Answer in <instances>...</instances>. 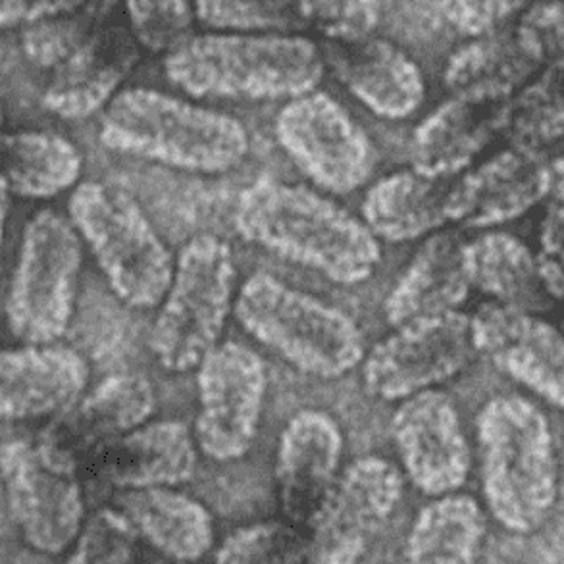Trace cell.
<instances>
[{
  "label": "cell",
  "mask_w": 564,
  "mask_h": 564,
  "mask_svg": "<svg viewBox=\"0 0 564 564\" xmlns=\"http://www.w3.org/2000/svg\"><path fill=\"white\" fill-rule=\"evenodd\" d=\"M236 229L247 241L341 285L367 282L381 260L378 237L367 224L303 185L259 180L245 187Z\"/></svg>",
  "instance_id": "1"
},
{
  "label": "cell",
  "mask_w": 564,
  "mask_h": 564,
  "mask_svg": "<svg viewBox=\"0 0 564 564\" xmlns=\"http://www.w3.org/2000/svg\"><path fill=\"white\" fill-rule=\"evenodd\" d=\"M324 54L311 39L280 33L191 35L166 54L170 82L191 97L274 100L314 91Z\"/></svg>",
  "instance_id": "2"
},
{
  "label": "cell",
  "mask_w": 564,
  "mask_h": 564,
  "mask_svg": "<svg viewBox=\"0 0 564 564\" xmlns=\"http://www.w3.org/2000/svg\"><path fill=\"white\" fill-rule=\"evenodd\" d=\"M481 488L494 519L532 534L558 497V458L550 420L520 395L489 399L478 414Z\"/></svg>",
  "instance_id": "3"
},
{
  "label": "cell",
  "mask_w": 564,
  "mask_h": 564,
  "mask_svg": "<svg viewBox=\"0 0 564 564\" xmlns=\"http://www.w3.org/2000/svg\"><path fill=\"white\" fill-rule=\"evenodd\" d=\"M100 141L118 153L198 174L236 169L251 147L236 118L145 87L126 89L108 102Z\"/></svg>",
  "instance_id": "4"
},
{
  "label": "cell",
  "mask_w": 564,
  "mask_h": 564,
  "mask_svg": "<svg viewBox=\"0 0 564 564\" xmlns=\"http://www.w3.org/2000/svg\"><path fill=\"white\" fill-rule=\"evenodd\" d=\"M237 321L299 372L336 380L365 360L357 322L336 306L257 272L239 291Z\"/></svg>",
  "instance_id": "5"
},
{
  "label": "cell",
  "mask_w": 564,
  "mask_h": 564,
  "mask_svg": "<svg viewBox=\"0 0 564 564\" xmlns=\"http://www.w3.org/2000/svg\"><path fill=\"white\" fill-rule=\"evenodd\" d=\"M68 210L116 295L135 308L161 305L176 262L138 200L115 185L85 182Z\"/></svg>",
  "instance_id": "6"
},
{
  "label": "cell",
  "mask_w": 564,
  "mask_h": 564,
  "mask_svg": "<svg viewBox=\"0 0 564 564\" xmlns=\"http://www.w3.org/2000/svg\"><path fill=\"white\" fill-rule=\"evenodd\" d=\"M236 288L226 241L198 236L177 257L174 278L151 329V349L170 372H189L218 345Z\"/></svg>",
  "instance_id": "7"
},
{
  "label": "cell",
  "mask_w": 564,
  "mask_h": 564,
  "mask_svg": "<svg viewBox=\"0 0 564 564\" xmlns=\"http://www.w3.org/2000/svg\"><path fill=\"white\" fill-rule=\"evenodd\" d=\"M82 259V236L72 220L53 210L28 220L7 299L8 328L20 341L56 344L66 334Z\"/></svg>",
  "instance_id": "8"
},
{
  "label": "cell",
  "mask_w": 564,
  "mask_h": 564,
  "mask_svg": "<svg viewBox=\"0 0 564 564\" xmlns=\"http://www.w3.org/2000/svg\"><path fill=\"white\" fill-rule=\"evenodd\" d=\"M403 494V473L393 463L372 455L352 460L308 522V564H359Z\"/></svg>",
  "instance_id": "9"
},
{
  "label": "cell",
  "mask_w": 564,
  "mask_h": 564,
  "mask_svg": "<svg viewBox=\"0 0 564 564\" xmlns=\"http://www.w3.org/2000/svg\"><path fill=\"white\" fill-rule=\"evenodd\" d=\"M476 355L470 316H427L381 339L362 360V381L372 397L403 401L460 375Z\"/></svg>",
  "instance_id": "10"
},
{
  "label": "cell",
  "mask_w": 564,
  "mask_h": 564,
  "mask_svg": "<svg viewBox=\"0 0 564 564\" xmlns=\"http://www.w3.org/2000/svg\"><path fill=\"white\" fill-rule=\"evenodd\" d=\"M275 138L305 176L332 193L359 189L375 170L367 131L326 93L291 99L275 118Z\"/></svg>",
  "instance_id": "11"
},
{
  "label": "cell",
  "mask_w": 564,
  "mask_h": 564,
  "mask_svg": "<svg viewBox=\"0 0 564 564\" xmlns=\"http://www.w3.org/2000/svg\"><path fill=\"white\" fill-rule=\"evenodd\" d=\"M197 388L198 449L218 463L245 457L259 434L267 399L264 360L241 344L216 345L198 365Z\"/></svg>",
  "instance_id": "12"
},
{
  "label": "cell",
  "mask_w": 564,
  "mask_h": 564,
  "mask_svg": "<svg viewBox=\"0 0 564 564\" xmlns=\"http://www.w3.org/2000/svg\"><path fill=\"white\" fill-rule=\"evenodd\" d=\"M0 480L8 512L25 543L61 555L84 530V491L74 473L54 465L39 445L8 442L0 447Z\"/></svg>",
  "instance_id": "13"
},
{
  "label": "cell",
  "mask_w": 564,
  "mask_h": 564,
  "mask_svg": "<svg viewBox=\"0 0 564 564\" xmlns=\"http://www.w3.org/2000/svg\"><path fill=\"white\" fill-rule=\"evenodd\" d=\"M391 435L404 474L422 494L449 496L465 486L473 453L449 395L426 389L403 399L391 419Z\"/></svg>",
  "instance_id": "14"
},
{
  "label": "cell",
  "mask_w": 564,
  "mask_h": 564,
  "mask_svg": "<svg viewBox=\"0 0 564 564\" xmlns=\"http://www.w3.org/2000/svg\"><path fill=\"white\" fill-rule=\"evenodd\" d=\"M154 406L153 383L145 376H110L58 414L39 449L54 465L76 473L79 460H89L107 443L147 424Z\"/></svg>",
  "instance_id": "15"
},
{
  "label": "cell",
  "mask_w": 564,
  "mask_h": 564,
  "mask_svg": "<svg viewBox=\"0 0 564 564\" xmlns=\"http://www.w3.org/2000/svg\"><path fill=\"white\" fill-rule=\"evenodd\" d=\"M476 351L494 360L512 380L564 411V334L535 314L499 303L481 305L474 316Z\"/></svg>",
  "instance_id": "16"
},
{
  "label": "cell",
  "mask_w": 564,
  "mask_h": 564,
  "mask_svg": "<svg viewBox=\"0 0 564 564\" xmlns=\"http://www.w3.org/2000/svg\"><path fill=\"white\" fill-rule=\"evenodd\" d=\"M344 432L328 412L306 409L283 427L275 453V488L283 514L308 524L341 474Z\"/></svg>",
  "instance_id": "17"
},
{
  "label": "cell",
  "mask_w": 564,
  "mask_h": 564,
  "mask_svg": "<svg viewBox=\"0 0 564 564\" xmlns=\"http://www.w3.org/2000/svg\"><path fill=\"white\" fill-rule=\"evenodd\" d=\"M550 164L542 154L509 149L481 162L447 191V220L491 228L517 220L550 195Z\"/></svg>",
  "instance_id": "18"
},
{
  "label": "cell",
  "mask_w": 564,
  "mask_h": 564,
  "mask_svg": "<svg viewBox=\"0 0 564 564\" xmlns=\"http://www.w3.org/2000/svg\"><path fill=\"white\" fill-rule=\"evenodd\" d=\"M89 365L64 345L0 351V420L43 419L68 411L84 397Z\"/></svg>",
  "instance_id": "19"
},
{
  "label": "cell",
  "mask_w": 564,
  "mask_h": 564,
  "mask_svg": "<svg viewBox=\"0 0 564 564\" xmlns=\"http://www.w3.org/2000/svg\"><path fill=\"white\" fill-rule=\"evenodd\" d=\"M322 54L337 79L380 118L404 120L426 97L419 64L386 39H332Z\"/></svg>",
  "instance_id": "20"
},
{
  "label": "cell",
  "mask_w": 564,
  "mask_h": 564,
  "mask_svg": "<svg viewBox=\"0 0 564 564\" xmlns=\"http://www.w3.org/2000/svg\"><path fill=\"white\" fill-rule=\"evenodd\" d=\"M87 463L99 480L122 491L174 488L193 478L197 442L184 422H147L100 447Z\"/></svg>",
  "instance_id": "21"
},
{
  "label": "cell",
  "mask_w": 564,
  "mask_h": 564,
  "mask_svg": "<svg viewBox=\"0 0 564 564\" xmlns=\"http://www.w3.org/2000/svg\"><path fill=\"white\" fill-rule=\"evenodd\" d=\"M138 58V39L131 31L100 25L68 61L53 69L43 105L66 120H84L108 107Z\"/></svg>",
  "instance_id": "22"
},
{
  "label": "cell",
  "mask_w": 564,
  "mask_h": 564,
  "mask_svg": "<svg viewBox=\"0 0 564 564\" xmlns=\"http://www.w3.org/2000/svg\"><path fill=\"white\" fill-rule=\"evenodd\" d=\"M466 241L457 231H435L412 257L395 288L389 291L383 313L391 326L455 313L470 291L466 272Z\"/></svg>",
  "instance_id": "23"
},
{
  "label": "cell",
  "mask_w": 564,
  "mask_h": 564,
  "mask_svg": "<svg viewBox=\"0 0 564 564\" xmlns=\"http://www.w3.org/2000/svg\"><path fill=\"white\" fill-rule=\"evenodd\" d=\"M118 511L135 534L164 557L193 564L214 545V520L205 505L172 488L123 489Z\"/></svg>",
  "instance_id": "24"
},
{
  "label": "cell",
  "mask_w": 564,
  "mask_h": 564,
  "mask_svg": "<svg viewBox=\"0 0 564 564\" xmlns=\"http://www.w3.org/2000/svg\"><path fill=\"white\" fill-rule=\"evenodd\" d=\"M503 105H484L458 97L443 102L414 130L412 169L435 180L468 169L499 133Z\"/></svg>",
  "instance_id": "25"
},
{
  "label": "cell",
  "mask_w": 564,
  "mask_h": 564,
  "mask_svg": "<svg viewBox=\"0 0 564 564\" xmlns=\"http://www.w3.org/2000/svg\"><path fill=\"white\" fill-rule=\"evenodd\" d=\"M540 62L520 45L517 33L489 31L451 54L445 85L458 99L503 105L532 79Z\"/></svg>",
  "instance_id": "26"
},
{
  "label": "cell",
  "mask_w": 564,
  "mask_h": 564,
  "mask_svg": "<svg viewBox=\"0 0 564 564\" xmlns=\"http://www.w3.org/2000/svg\"><path fill=\"white\" fill-rule=\"evenodd\" d=\"M466 272L470 285L496 303L538 314L555 299L545 290L534 252L509 234H486L466 243Z\"/></svg>",
  "instance_id": "27"
},
{
  "label": "cell",
  "mask_w": 564,
  "mask_h": 564,
  "mask_svg": "<svg viewBox=\"0 0 564 564\" xmlns=\"http://www.w3.org/2000/svg\"><path fill=\"white\" fill-rule=\"evenodd\" d=\"M447 191L435 177L401 170L378 180L362 200V218L376 237L403 243L442 228Z\"/></svg>",
  "instance_id": "28"
},
{
  "label": "cell",
  "mask_w": 564,
  "mask_h": 564,
  "mask_svg": "<svg viewBox=\"0 0 564 564\" xmlns=\"http://www.w3.org/2000/svg\"><path fill=\"white\" fill-rule=\"evenodd\" d=\"M84 156L69 139L51 131L0 135V187L8 195L51 198L76 185Z\"/></svg>",
  "instance_id": "29"
},
{
  "label": "cell",
  "mask_w": 564,
  "mask_h": 564,
  "mask_svg": "<svg viewBox=\"0 0 564 564\" xmlns=\"http://www.w3.org/2000/svg\"><path fill=\"white\" fill-rule=\"evenodd\" d=\"M486 528L473 497H437L412 522L397 564H478Z\"/></svg>",
  "instance_id": "30"
},
{
  "label": "cell",
  "mask_w": 564,
  "mask_h": 564,
  "mask_svg": "<svg viewBox=\"0 0 564 564\" xmlns=\"http://www.w3.org/2000/svg\"><path fill=\"white\" fill-rule=\"evenodd\" d=\"M499 133L512 149L542 153L564 138V66H550L505 102Z\"/></svg>",
  "instance_id": "31"
},
{
  "label": "cell",
  "mask_w": 564,
  "mask_h": 564,
  "mask_svg": "<svg viewBox=\"0 0 564 564\" xmlns=\"http://www.w3.org/2000/svg\"><path fill=\"white\" fill-rule=\"evenodd\" d=\"M102 15L79 8L37 10L23 22V53L39 68H58L99 30Z\"/></svg>",
  "instance_id": "32"
},
{
  "label": "cell",
  "mask_w": 564,
  "mask_h": 564,
  "mask_svg": "<svg viewBox=\"0 0 564 564\" xmlns=\"http://www.w3.org/2000/svg\"><path fill=\"white\" fill-rule=\"evenodd\" d=\"M195 14L220 33L295 35L308 25L297 0H195Z\"/></svg>",
  "instance_id": "33"
},
{
  "label": "cell",
  "mask_w": 564,
  "mask_h": 564,
  "mask_svg": "<svg viewBox=\"0 0 564 564\" xmlns=\"http://www.w3.org/2000/svg\"><path fill=\"white\" fill-rule=\"evenodd\" d=\"M308 540L280 520L234 530L214 553V564H306Z\"/></svg>",
  "instance_id": "34"
},
{
  "label": "cell",
  "mask_w": 564,
  "mask_h": 564,
  "mask_svg": "<svg viewBox=\"0 0 564 564\" xmlns=\"http://www.w3.org/2000/svg\"><path fill=\"white\" fill-rule=\"evenodd\" d=\"M131 33L153 53H170L191 37V0H126Z\"/></svg>",
  "instance_id": "35"
},
{
  "label": "cell",
  "mask_w": 564,
  "mask_h": 564,
  "mask_svg": "<svg viewBox=\"0 0 564 564\" xmlns=\"http://www.w3.org/2000/svg\"><path fill=\"white\" fill-rule=\"evenodd\" d=\"M135 530L118 509H100L85 522L64 564H130Z\"/></svg>",
  "instance_id": "36"
},
{
  "label": "cell",
  "mask_w": 564,
  "mask_h": 564,
  "mask_svg": "<svg viewBox=\"0 0 564 564\" xmlns=\"http://www.w3.org/2000/svg\"><path fill=\"white\" fill-rule=\"evenodd\" d=\"M308 25L332 39L368 37L380 20L378 0H297Z\"/></svg>",
  "instance_id": "37"
},
{
  "label": "cell",
  "mask_w": 564,
  "mask_h": 564,
  "mask_svg": "<svg viewBox=\"0 0 564 564\" xmlns=\"http://www.w3.org/2000/svg\"><path fill=\"white\" fill-rule=\"evenodd\" d=\"M514 33L540 64L564 66V2L555 0L530 8Z\"/></svg>",
  "instance_id": "38"
},
{
  "label": "cell",
  "mask_w": 564,
  "mask_h": 564,
  "mask_svg": "<svg viewBox=\"0 0 564 564\" xmlns=\"http://www.w3.org/2000/svg\"><path fill=\"white\" fill-rule=\"evenodd\" d=\"M527 4L528 0H442V12L455 30L478 37L496 31Z\"/></svg>",
  "instance_id": "39"
},
{
  "label": "cell",
  "mask_w": 564,
  "mask_h": 564,
  "mask_svg": "<svg viewBox=\"0 0 564 564\" xmlns=\"http://www.w3.org/2000/svg\"><path fill=\"white\" fill-rule=\"evenodd\" d=\"M535 260L551 297L564 299V205L561 203H555L543 216Z\"/></svg>",
  "instance_id": "40"
},
{
  "label": "cell",
  "mask_w": 564,
  "mask_h": 564,
  "mask_svg": "<svg viewBox=\"0 0 564 564\" xmlns=\"http://www.w3.org/2000/svg\"><path fill=\"white\" fill-rule=\"evenodd\" d=\"M35 0H0V30L23 23L30 18Z\"/></svg>",
  "instance_id": "41"
},
{
  "label": "cell",
  "mask_w": 564,
  "mask_h": 564,
  "mask_svg": "<svg viewBox=\"0 0 564 564\" xmlns=\"http://www.w3.org/2000/svg\"><path fill=\"white\" fill-rule=\"evenodd\" d=\"M551 174V195L555 197V203L564 205V156L550 164Z\"/></svg>",
  "instance_id": "42"
},
{
  "label": "cell",
  "mask_w": 564,
  "mask_h": 564,
  "mask_svg": "<svg viewBox=\"0 0 564 564\" xmlns=\"http://www.w3.org/2000/svg\"><path fill=\"white\" fill-rule=\"evenodd\" d=\"M8 195L7 191L0 187V264H2V245H4V231H7L8 216Z\"/></svg>",
  "instance_id": "43"
},
{
  "label": "cell",
  "mask_w": 564,
  "mask_h": 564,
  "mask_svg": "<svg viewBox=\"0 0 564 564\" xmlns=\"http://www.w3.org/2000/svg\"><path fill=\"white\" fill-rule=\"evenodd\" d=\"M2 122H4V110L0 107V126H2Z\"/></svg>",
  "instance_id": "44"
},
{
  "label": "cell",
  "mask_w": 564,
  "mask_h": 564,
  "mask_svg": "<svg viewBox=\"0 0 564 564\" xmlns=\"http://www.w3.org/2000/svg\"><path fill=\"white\" fill-rule=\"evenodd\" d=\"M561 332H563V334H564V321H563V329H561Z\"/></svg>",
  "instance_id": "45"
}]
</instances>
